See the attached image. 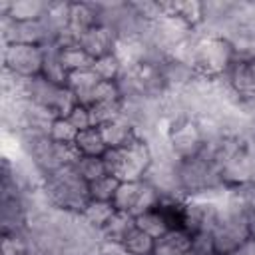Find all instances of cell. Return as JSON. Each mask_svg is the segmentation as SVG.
Instances as JSON below:
<instances>
[{"label": "cell", "instance_id": "cell-1", "mask_svg": "<svg viewBox=\"0 0 255 255\" xmlns=\"http://www.w3.org/2000/svg\"><path fill=\"white\" fill-rule=\"evenodd\" d=\"M42 189L54 209H64L70 213H82L92 201L90 183L82 179L72 165H64L46 175Z\"/></svg>", "mask_w": 255, "mask_h": 255}, {"label": "cell", "instance_id": "cell-2", "mask_svg": "<svg viewBox=\"0 0 255 255\" xmlns=\"http://www.w3.org/2000/svg\"><path fill=\"white\" fill-rule=\"evenodd\" d=\"M177 181L181 195L187 199L211 189L225 187L215 163L201 155L189 159H177Z\"/></svg>", "mask_w": 255, "mask_h": 255}, {"label": "cell", "instance_id": "cell-3", "mask_svg": "<svg viewBox=\"0 0 255 255\" xmlns=\"http://www.w3.org/2000/svg\"><path fill=\"white\" fill-rule=\"evenodd\" d=\"M197 32V30H195ZM195 72L207 78H219L233 64V48L231 42L219 36H203L199 34Z\"/></svg>", "mask_w": 255, "mask_h": 255}, {"label": "cell", "instance_id": "cell-4", "mask_svg": "<svg viewBox=\"0 0 255 255\" xmlns=\"http://www.w3.org/2000/svg\"><path fill=\"white\" fill-rule=\"evenodd\" d=\"M167 126H169V135H167L169 147L177 159H189L201 153L203 137L195 126V120L187 116H179L167 120Z\"/></svg>", "mask_w": 255, "mask_h": 255}, {"label": "cell", "instance_id": "cell-5", "mask_svg": "<svg viewBox=\"0 0 255 255\" xmlns=\"http://www.w3.org/2000/svg\"><path fill=\"white\" fill-rule=\"evenodd\" d=\"M42 46L28 44H4L2 64L4 70L18 78H36L42 74Z\"/></svg>", "mask_w": 255, "mask_h": 255}, {"label": "cell", "instance_id": "cell-6", "mask_svg": "<svg viewBox=\"0 0 255 255\" xmlns=\"http://www.w3.org/2000/svg\"><path fill=\"white\" fill-rule=\"evenodd\" d=\"M122 151H124V169H122L120 179L122 181H141L145 177L149 165L153 163L151 149H149L147 141L137 137Z\"/></svg>", "mask_w": 255, "mask_h": 255}, {"label": "cell", "instance_id": "cell-7", "mask_svg": "<svg viewBox=\"0 0 255 255\" xmlns=\"http://www.w3.org/2000/svg\"><path fill=\"white\" fill-rule=\"evenodd\" d=\"M118 34L112 30V28H106V26H94L90 30H86L80 38V48L92 58V60H98L102 56H108V54H114L116 48H118Z\"/></svg>", "mask_w": 255, "mask_h": 255}, {"label": "cell", "instance_id": "cell-8", "mask_svg": "<svg viewBox=\"0 0 255 255\" xmlns=\"http://www.w3.org/2000/svg\"><path fill=\"white\" fill-rule=\"evenodd\" d=\"M100 131H102V135H104L106 145H108V147H114V149H124V147H128L133 139H137V133L133 131L131 124H129L124 116H120V118H116V120L104 124V126L100 128Z\"/></svg>", "mask_w": 255, "mask_h": 255}, {"label": "cell", "instance_id": "cell-9", "mask_svg": "<svg viewBox=\"0 0 255 255\" xmlns=\"http://www.w3.org/2000/svg\"><path fill=\"white\" fill-rule=\"evenodd\" d=\"M42 74L46 80L54 82V84H60V86H66L68 82V70L64 68V62H62V48L58 44H44L42 46Z\"/></svg>", "mask_w": 255, "mask_h": 255}, {"label": "cell", "instance_id": "cell-10", "mask_svg": "<svg viewBox=\"0 0 255 255\" xmlns=\"http://www.w3.org/2000/svg\"><path fill=\"white\" fill-rule=\"evenodd\" d=\"M191 249V235L183 229H169L155 239L153 255H183Z\"/></svg>", "mask_w": 255, "mask_h": 255}, {"label": "cell", "instance_id": "cell-11", "mask_svg": "<svg viewBox=\"0 0 255 255\" xmlns=\"http://www.w3.org/2000/svg\"><path fill=\"white\" fill-rule=\"evenodd\" d=\"M135 217L131 213H126V211H116L110 221L102 227V235L104 239H112V241H118V243H124V239L135 229Z\"/></svg>", "mask_w": 255, "mask_h": 255}, {"label": "cell", "instance_id": "cell-12", "mask_svg": "<svg viewBox=\"0 0 255 255\" xmlns=\"http://www.w3.org/2000/svg\"><path fill=\"white\" fill-rule=\"evenodd\" d=\"M46 8H48V2H42V0H12L8 16L16 22H32V20H40Z\"/></svg>", "mask_w": 255, "mask_h": 255}, {"label": "cell", "instance_id": "cell-13", "mask_svg": "<svg viewBox=\"0 0 255 255\" xmlns=\"http://www.w3.org/2000/svg\"><path fill=\"white\" fill-rule=\"evenodd\" d=\"M74 143H76V147L82 155L102 157L108 151V145L104 141V135H102L100 128H88L84 131H78V137H76Z\"/></svg>", "mask_w": 255, "mask_h": 255}, {"label": "cell", "instance_id": "cell-14", "mask_svg": "<svg viewBox=\"0 0 255 255\" xmlns=\"http://www.w3.org/2000/svg\"><path fill=\"white\" fill-rule=\"evenodd\" d=\"M139 191H141V181H120V185L116 189V195L112 199L114 209L131 213L135 203H137Z\"/></svg>", "mask_w": 255, "mask_h": 255}, {"label": "cell", "instance_id": "cell-15", "mask_svg": "<svg viewBox=\"0 0 255 255\" xmlns=\"http://www.w3.org/2000/svg\"><path fill=\"white\" fill-rule=\"evenodd\" d=\"M72 167H74L76 173H78L82 179H86L88 183H92V181H96V179L108 175L102 157H96V155H80V157L72 163Z\"/></svg>", "mask_w": 255, "mask_h": 255}, {"label": "cell", "instance_id": "cell-16", "mask_svg": "<svg viewBox=\"0 0 255 255\" xmlns=\"http://www.w3.org/2000/svg\"><path fill=\"white\" fill-rule=\"evenodd\" d=\"M135 225H137V229H141L143 233H147L153 239H157V237H161L163 233L169 231L165 219L161 217V213L157 209H149V211H143V213L135 215Z\"/></svg>", "mask_w": 255, "mask_h": 255}, {"label": "cell", "instance_id": "cell-17", "mask_svg": "<svg viewBox=\"0 0 255 255\" xmlns=\"http://www.w3.org/2000/svg\"><path fill=\"white\" fill-rule=\"evenodd\" d=\"M114 213H116V209H114L112 201H94V199H92V201L86 205V209L82 211V217H84L90 225L102 229V227L110 221V217H112Z\"/></svg>", "mask_w": 255, "mask_h": 255}, {"label": "cell", "instance_id": "cell-18", "mask_svg": "<svg viewBox=\"0 0 255 255\" xmlns=\"http://www.w3.org/2000/svg\"><path fill=\"white\" fill-rule=\"evenodd\" d=\"M122 245H124V249L128 251V255H153L155 239L135 227V229L124 239Z\"/></svg>", "mask_w": 255, "mask_h": 255}, {"label": "cell", "instance_id": "cell-19", "mask_svg": "<svg viewBox=\"0 0 255 255\" xmlns=\"http://www.w3.org/2000/svg\"><path fill=\"white\" fill-rule=\"evenodd\" d=\"M92 70L98 74L100 80H104V82H116L120 78L122 70H124V64H122V60L114 52V54H108V56H102V58L94 60Z\"/></svg>", "mask_w": 255, "mask_h": 255}, {"label": "cell", "instance_id": "cell-20", "mask_svg": "<svg viewBox=\"0 0 255 255\" xmlns=\"http://www.w3.org/2000/svg\"><path fill=\"white\" fill-rule=\"evenodd\" d=\"M118 185H120V179L116 175H104L90 183V197L94 201H112Z\"/></svg>", "mask_w": 255, "mask_h": 255}, {"label": "cell", "instance_id": "cell-21", "mask_svg": "<svg viewBox=\"0 0 255 255\" xmlns=\"http://www.w3.org/2000/svg\"><path fill=\"white\" fill-rule=\"evenodd\" d=\"M62 62H64V68L68 70V74L72 72H78V70H86V68H92L94 60L78 46H72V48H66L62 50Z\"/></svg>", "mask_w": 255, "mask_h": 255}, {"label": "cell", "instance_id": "cell-22", "mask_svg": "<svg viewBox=\"0 0 255 255\" xmlns=\"http://www.w3.org/2000/svg\"><path fill=\"white\" fill-rule=\"evenodd\" d=\"M159 203H161V193H159L153 185H149L147 181L141 179V191H139V197H137V203H135L131 215L135 217V215H139V213H143V211L155 209Z\"/></svg>", "mask_w": 255, "mask_h": 255}, {"label": "cell", "instance_id": "cell-23", "mask_svg": "<svg viewBox=\"0 0 255 255\" xmlns=\"http://www.w3.org/2000/svg\"><path fill=\"white\" fill-rule=\"evenodd\" d=\"M50 137L58 143H74L78 137V129L66 118H56L50 128Z\"/></svg>", "mask_w": 255, "mask_h": 255}, {"label": "cell", "instance_id": "cell-24", "mask_svg": "<svg viewBox=\"0 0 255 255\" xmlns=\"http://www.w3.org/2000/svg\"><path fill=\"white\" fill-rule=\"evenodd\" d=\"M94 98L96 104H114V102H122V94L116 82H100L94 90Z\"/></svg>", "mask_w": 255, "mask_h": 255}, {"label": "cell", "instance_id": "cell-25", "mask_svg": "<svg viewBox=\"0 0 255 255\" xmlns=\"http://www.w3.org/2000/svg\"><path fill=\"white\" fill-rule=\"evenodd\" d=\"M102 161H104L106 173H108V175H116V177L120 179L122 169H124V151H122V149L108 147V151L102 155ZM120 181H122V179H120Z\"/></svg>", "mask_w": 255, "mask_h": 255}, {"label": "cell", "instance_id": "cell-26", "mask_svg": "<svg viewBox=\"0 0 255 255\" xmlns=\"http://www.w3.org/2000/svg\"><path fill=\"white\" fill-rule=\"evenodd\" d=\"M66 120L78 129V131H84L88 128H92V120H90V110L84 108V106H76L68 116Z\"/></svg>", "mask_w": 255, "mask_h": 255}, {"label": "cell", "instance_id": "cell-27", "mask_svg": "<svg viewBox=\"0 0 255 255\" xmlns=\"http://www.w3.org/2000/svg\"><path fill=\"white\" fill-rule=\"evenodd\" d=\"M231 255H255V239L249 237V239H247L241 247H237Z\"/></svg>", "mask_w": 255, "mask_h": 255}, {"label": "cell", "instance_id": "cell-28", "mask_svg": "<svg viewBox=\"0 0 255 255\" xmlns=\"http://www.w3.org/2000/svg\"><path fill=\"white\" fill-rule=\"evenodd\" d=\"M247 227H249V237L255 239V205L249 207L247 211Z\"/></svg>", "mask_w": 255, "mask_h": 255}, {"label": "cell", "instance_id": "cell-29", "mask_svg": "<svg viewBox=\"0 0 255 255\" xmlns=\"http://www.w3.org/2000/svg\"><path fill=\"white\" fill-rule=\"evenodd\" d=\"M124 255H128V253H124Z\"/></svg>", "mask_w": 255, "mask_h": 255}]
</instances>
